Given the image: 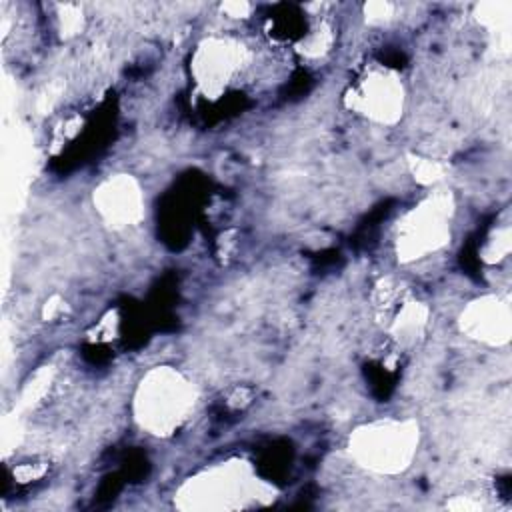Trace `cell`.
<instances>
[{
    "label": "cell",
    "instance_id": "6da1fadb",
    "mask_svg": "<svg viewBox=\"0 0 512 512\" xmlns=\"http://www.w3.org/2000/svg\"><path fill=\"white\" fill-rule=\"evenodd\" d=\"M190 384L172 368L150 372L136 394V418L152 434H170L192 408Z\"/></svg>",
    "mask_w": 512,
    "mask_h": 512
},
{
    "label": "cell",
    "instance_id": "7a4b0ae2",
    "mask_svg": "<svg viewBox=\"0 0 512 512\" xmlns=\"http://www.w3.org/2000/svg\"><path fill=\"white\" fill-rule=\"evenodd\" d=\"M418 444V430L410 422L380 420L366 424L350 438L354 458L376 472H398L408 466Z\"/></svg>",
    "mask_w": 512,
    "mask_h": 512
},
{
    "label": "cell",
    "instance_id": "3957f363",
    "mask_svg": "<svg viewBox=\"0 0 512 512\" xmlns=\"http://www.w3.org/2000/svg\"><path fill=\"white\" fill-rule=\"evenodd\" d=\"M448 200L434 196L424 200L410 212L402 224V238H398V252L406 258H422L446 242L448 236Z\"/></svg>",
    "mask_w": 512,
    "mask_h": 512
},
{
    "label": "cell",
    "instance_id": "277c9868",
    "mask_svg": "<svg viewBox=\"0 0 512 512\" xmlns=\"http://www.w3.org/2000/svg\"><path fill=\"white\" fill-rule=\"evenodd\" d=\"M354 100L356 108L366 116L380 122H390L402 112L404 90L392 72H372L362 80Z\"/></svg>",
    "mask_w": 512,
    "mask_h": 512
},
{
    "label": "cell",
    "instance_id": "5b68a950",
    "mask_svg": "<svg viewBox=\"0 0 512 512\" xmlns=\"http://www.w3.org/2000/svg\"><path fill=\"white\" fill-rule=\"evenodd\" d=\"M242 60V50L238 46L218 40L198 50L194 72L206 90H220L240 70Z\"/></svg>",
    "mask_w": 512,
    "mask_h": 512
},
{
    "label": "cell",
    "instance_id": "8992f818",
    "mask_svg": "<svg viewBox=\"0 0 512 512\" xmlns=\"http://www.w3.org/2000/svg\"><path fill=\"white\" fill-rule=\"evenodd\" d=\"M242 486L240 478L232 474V470H212L210 474L194 478L182 492L194 508H228L240 496Z\"/></svg>",
    "mask_w": 512,
    "mask_h": 512
},
{
    "label": "cell",
    "instance_id": "52a82bcc",
    "mask_svg": "<svg viewBox=\"0 0 512 512\" xmlns=\"http://www.w3.org/2000/svg\"><path fill=\"white\" fill-rule=\"evenodd\" d=\"M140 200V190L126 176L104 182L96 194V204L102 216L118 226H126L140 216Z\"/></svg>",
    "mask_w": 512,
    "mask_h": 512
},
{
    "label": "cell",
    "instance_id": "ba28073f",
    "mask_svg": "<svg viewBox=\"0 0 512 512\" xmlns=\"http://www.w3.org/2000/svg\"><path fill=\"white\" fill-rule=\"evenodd\" d=\"M464 326L472 336L480 340H486V342L506 340L508 328H510L508 308L506 304H500L494 298L480 300L466 310Z\"/></svg>",
    "mask_w": 512,
    "mask_h": 512
}]
</instances>
